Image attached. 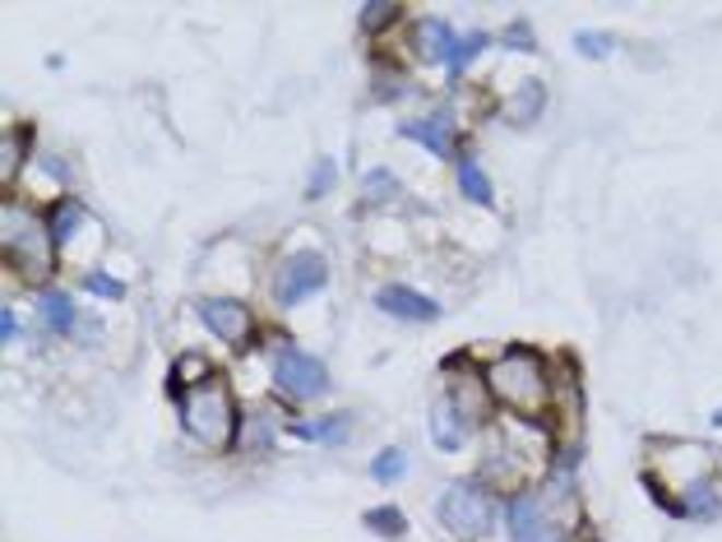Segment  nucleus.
Instances as JSON below:
<instances>
[{
    "label": "nucleus",
    "instance_id": "nucleus-1",
    "mask_svg": "<svg viewBox=\"0 0 722 542\" xmlns=\"http://www.w3.org/2000/svg\"><path fill=\"white\" fill-rule=\"evenodd\" d=\"M486 390L510 417L537 422L552 413V366H546L533 347H505V353L486 366Z\"/></svg>",
    "mask_w": 722,
    "mask_h": 542
},
{
    "label": "nucleus",
    "instance_id": "nucleus-2",
    "mask_svg": "<svg viewBox=\"0 0 722 542\" xmlns=\"http://www.w3.org/2000/svg\"><path fill=\"white\" fill-rule=\"evenodd\" d=\"M181 427L194 445L204 450H232L241 440V413H237V399H232V385L223 376H213L200 390L181 394Z\"/></svg>",
    "mask_w": 722,
    "mask_h": 542
},
{
    "label": "nucleus",
    "instance_id": "nucleus-3",
    "mask_svg": "<svg viewBox=\"0 0 722 542\" xmlns=\"http://www.w3.org/2000/svg\"><path fill=\"white\" fill-rule=\"evenodd\" d=\"M0 241H5V260L28 283H43L51 274V250H56L51 223H43L19 204H5V214H0Z\"/></svg>",
    "mask_w": 722,
    "mask_h": 542
},
{
    "label": "nucleus",
    "instance_id": "nucleus-4",
    "mask_svg": "<svg viewBox=\"0 0 722 542\" xmlns=\"http://www.w3.org/2000/svg\"><path fill=\"white\" fill-rule=\"evenodd\" d=\"M436 515H440L445 533H454L459 542L486 538V533H492V525H496L492 492H486L482 482H473V478H459V482H450V487L440 492V500H436Z\"/></svg>",
    "mask_w": 722,
    "mask_h": 542
},
{
    "label": "nucleus",
    "instance_id": "nucleus-5",
    "mask_svg": "<svg viewBox=\"0 0 722 542\" xmlns=\"http://www.w3.org/2000/svg\"><path fill=\"white\" fill-rule=\"evenodd\" d=\"M273 390L297 399V403H310L329 390V372L316 353H306V347H279V353H273Z\"/></svg>",
    "mask_w": 722,
    "mask_h": 542
},
{
    "label": "nucleus",
    "instance_id": "nucleus-6",
    "mask_svg": "<svg viewBox=\"0 0 722 542\" xmlns=\"http://www.w3.org/2000/svg\"><path fill=\"white\" fill-rule=\"evenodd\" d=\"M324 283H329V260L320 250H297V256H287L279 264V274H273V297H279V306H297L310 293H320Z\"/></svg>",
    "mask_w": 722,
    "mask_h": 542
},
{
    "label": "nucleus",
    "instance_id": "nucleus-7",
    "mask_svg": "<svg viewBox=\"0 0 722 542\" xmlns=\"http://www.w3.org/2000/svg\"><path fill=\"white\" fill-rule=\"evenodd\" d=\"M505 525H510V538L514 542H565V529L560 519L546 506V496L537 492H519L505 510Z\"/></svg>",
    "mask_w": 722,
    "mask_h": 542
},
{
    "label": "nucleus",
    "instance_id": "nucleus-8",
    "mask_svg": "<svg viewBox=\"0 0 722 542\" xmlns=\"http://www.w3.org/2000/svg\"><path fill=\"white\" fill-rule=\"evenodd\" d=\"M200 320L213 339H223L227 347H246L256 339V316H250V306L241 297H200Z\"/></svg>",
    "mask_w": 722,
    "mask_h": 542
},
{
    "label": "nucleus",
    "instance_id": "nucleus-9",
    "mask_svg": "<svg viewBox=\"0 0 722 542\" xmlns=\"http://www.w3.org/2000/svg\"><path fill=\"white\" fill-rule=\"evenodd\" d=\"M399 134H403V140H417L422 149H431L436 158H450V153H454V111L436 107V111L417 116V121H403Z\"/></svg>",
    "mask_w": 722,
    "mask_h": 542
},
{
    "label": "nucleus",
    "instance_id": "nucleus-10",
    "mask_svg": "<svg viewBox=\"0 0 722 542\" xmlns=\"http://www.w3.org/2000/svg\"><path fill=\"white\" fill-rule=\"evenodd\" d=\"M376 306L384 316H394V320H413V325H431V320H440V306L426 297V293H417V287H403V283H389V287H380L376 293Z\"/></svg>",
    "mask_w": 722,
    "mask_h": 542
},
{
    "label": "nucleus",
    "instance_id": "nucleus-11",
    "mask_svg": "<svg viewBox=\"0 0 722 542\" xmlns=\"http://www.w3.org/2000/svg\"><path fill=\"white\" fill-rule=\"evenodd\" d=\"M467 417L454 409V399L450 394H440L431 403V440L440 445V450H463V440H467Z\"/></svg>",
    "mask_w": 722,
    "mask_h": 542
},
{
    "label": "nucleus",
    "instance_id": "nucleus-12",
    "mask_svg": "<svg viewBox=\"0 0 722 542\" xmlns=\"http://www.w3.org/2000/svg\"><path fill=\"white\" fill-rule=\"evenodd\" d=\"M459 43V33L450 24H440V19H422L417 33H413V51L417 61H450V51Z\"/></svg>",
    "mask_w": 722,
    "mask_h": 542
},
{
    "label": "nucleus",
    "instance_id": "nucleus-13",
    "mask_svg": "<svg viewBox=\"0 0 722 542\" xmlns=\"http://www.w3.org/2000/svg\"><path fill=\"white\" fill-rule=\"evenodd\" d=\"M450 399H454V409L467 417V427L486 422V403H492L486 376H459V380H450Z\"/></svg>",
    "mask_w": 722,
    "mask_h": 542
},
{
    "label": "nucleus",
    "instance_id": "nucleus-14",
    "mask_svg": "<svg viewBox=\"0 0 722 542\" xmlns=\"http://www.w3.org/2000/svg\"><path fill=\"white\" fill-rule=\"evenodd\" d=\"M213 376H218V372H213V362H209L204 353H181V357H177V366H171L167 390L181 399V394H190V390H200V385H209Z\"/></svg>",
    "mask_w": 722,
    "mask_h": 542
},
{
    "label": "nucleus",
    "instance_id": "nucleus-15",
    "mask_svg": "<svg viewBox=\"0 0 722 542\" xmlns=\"http://www.w3.org/2000/svg\"><path fill=\"white\" fill-rule=\"evenodd\" d=\"M43 320L56 334H80V306H74L70 293H56V287L43 293Z\"/></svg>",
    "mask_w": 722,
    "mask_h": 542
},
{
    "label": "nucleus",
    "instance_id": "nucleus-16",
    "mask_svg": "<svg viewBox=\"0 0 722 542\" xmlns=\"http://www.w3.org/2000/svg\"><path fill=\"white\" fill-rule=\"evenodd\" d=\"M542 107H546V89H542V80H523V84L514 89V98L505 103V116H510L514 126H533L537 116H542Z\"/></svg>",
    "mask_w": 722,
    "mask_h": 542
},
{
    "label": "nucleus",
    "instance_id": "nucleus-17",
    "mask_svg": "<svg viewBox=\"0 0 722 542\" xmlns=\"http://www.w3.org/2000/svg\"><path fill=\"white\" fill-rule=\"evenodd\" d=\"M459 190H463V196L473 200V204H492V200H496V190H492V181H486V172H482L473 158H467V153L459 158Z\"/></svg>",
    "mask_w": 722,
    "mask_h": 542
},
{
    "label": "nucleus",
    "instance_id": "nucleus-18",
    "mask_svg": "<svg viewBox=\"0 0 722 542\" xmlns=\"http://www.w3.org/2000/svg\"><path fill=\"white\" fill-rule=\"evenodd\" d=\"M88 219V209L80 204V200H61V204H56L51 209V237H56V246H61V241H70L74 237V232H80V223Z\"/></svg>",
    "mask_w": 722,
    "mask_h": 542
},
{
    "label": "nucleus",
    "instance_id": "nucleus-19",
    "mask_svg": "<svg viewBox=\"0 0 722 542\" xmlns=\"http://www.w3.org/2000/svg\"><path fill=\"white\" fill-rule=\"evenodd\" d=\"M486 43H492V33H459V43H454V51H450V61H445V66H450V80H459V74L477 61V56L486 51Z\"/></svg>",
    "mask_w": 722,
    "mask_h": 542
},
{
    "label": "nucleus",
    "instance_id": "nucleus-20",
    "mask_svg": "<svg viewBox=\"0 0 722 542\" xmlns=\"http://www.w3.org/2000/svg\"><path fill=\"white\" fill-rule=\"evenodd\" d=\"M407 473V450L403 445H389V450H380L376 459H370V478L376 482H399Z\"/></svg>",
    "mask_w": 722,
    "mask_h": 542
},
{
    "label": "nucleus",
    "instance_id": "nucleus-21",
    "mask_svg": "<svg viewBox=\"0 0 722 542\" xmlns=\"http://www.w3.org/2000/svg\"><path fill=\"white\" fill-rule=\"evenodd\" d=\"M362 196L366 204H389L399 196V181H394V172H384V167H370L366 172V181H362Z\"/></svg>",
    "mask_w": 722,
    "mask_h": 542
},
{
    "label": "nucleus",
    "instance_id": "nucleus-22",
    "mask_svg": "<svg viewBox=\"0 0 722 542\" xmlns=\"http://www.w3.org/2000/svg\"><path fill=\"white\" fill-rule=\"evenodd\" d=\"M297 436H301V440H324V445H334V440L347 436V417L334 413V417H324V422H301Z\"/></svg>",
    "mask_w": 722,
    "mask_h": 542
},
{
    "label": "nucleus",
    "instance_id": "nucleus-23",
    "mask_svg": "<svg viewBox=\"0 0 722 542\" xmlns=\"http://www.w3.org/2000/svg\"><path fill=\"white\" fill-rule=\"evenodd\" d=\"M366 529L380 533V538H403L407 533V519L394 506H380V510H366Z\"/></svg>",
    "mask_w": 722,
    "mask_h": 542
},
{
    "label": "nucleus",
    "instance_id": "nucleus-24",
    "mask_svg": "<svg viewBox=\"0 0 722 542\" xmlns=\"http://www.w3.org/2000/svg\"><path fill=\"white\" fill-rule=\"evenodd\" d=\"M24 130H14V134H5V149H0V181H14L19 177V163H24Z\"/></svg>",
    "mask_w": 722,
    "mask_h": 542
},
{
    "label": "nucleus",
    "instance_id": "nucleus-25",
    "mask_svg": "<svg viewBox=\"0 0 722 542\" xmlns=\"http://www.w3.org/2000/svg\"><path fill=\"white\" fill-rule=\"evenodd\" d=\"M334 181H339V163L334 158H320L316 172H310V181H306V200H324L329 190H334Z\"/></svg>",
    "mask_w": 722,
    "mask_h": 542
},
{
    "label": "nucleus",
    "instance_id": "nucleus-26",
    "mask_svg": "<svg viewBox=\"0 0 722 542\" xmlns=\"http://www.w3.org/2000/svg\"><path fill=\"white\" fill-rule=\"evenodd\" d=\"M575 47H579L583 56H589V61H602V56H612V51H616V37H612V33H593V28H589V33H579V37H575Z\"/></svg>",
    "mask_w": 722,
    "mask_h": 542
},
{
    "label": "nucleus",
    "instance_id": "nucleus-27",
    "mask_svg": "<svg viewBox=\"0 0 722 542\" xmlns=\"http://www.w3.org/2000/svg\"><path fill=\"white\" fill-rule=\"evenodd\" d=\"M84 287L97 297H107V302H121L126 297V283L121 279H111V274H84Z\"/></svg>",
    "mask_w": 722,
    "mask_h": 542
},
{
    "label": "nucleus",
    "instance_id": "nucleus-28",
    "mask_svg": "<svg viewBox=\"0 0 722 542\" xmlns=\"http://www.w3.org/2000/svg\"><path fill=\"white\" fill-rule=\"evenodd\" d=\"M399 19V5H362V33H380Z\"/></svg>",
    "mask_w": 722,
    "mask_h": 542
},
{
    "label": "nucleus",
    "instance_id": "nucleus-29",
    "mask_svg": "<svg viewBox=\"0 0 722 542\" xmlns=\"http://www.w3.org/2000/svg\"><path fill=\"white\" fill-rule=\"evenodd\" d=\"M505 47H514V51H537V37H533V28L519 19V24L505 28Z\"/></svg>",
    "mask_w": 722,
    "mask_h": 542
},
{
    "label": "nucleus",
    "instance_id": "nucleus-30",
    "mask_svg": "<svg viewBox=\"0 0 722 542\" xmlns=\"http://www.w3.org/2000/svg\"><path fill=\"white\" fill-rule=\"evenodd\" d=\"M0 339H5V343H19V339H24V329H19V316L10 311V306L0 311Z\"/></svg>",
    "mask_w": 722,
    "mask_h": 542
},
{
    "label": "nucleus",
    "instance_id": "nucleus-31",
    "mask_svg": "<svg viewBox=\"0 0 722 542\" xmlns=\"http://www.w3.org/2000/svg\"><path fill=\"white\" fill-rule=\"evenodd\" d=\"M713 427H722V413H713Z\"/></svg>",
    "mask_w": 722,
    "mask_h": 542
}]
</instances>
